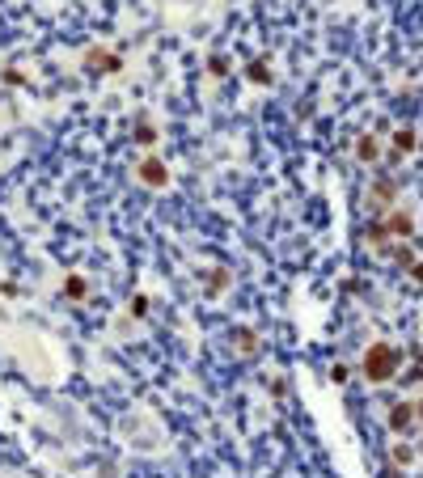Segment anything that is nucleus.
<instances>
[{
	"label": "nucleus",
	"mask_w": 423,
	"mask_h": 478,
	"mask_svg": "<svg viewBox=\"0 0 423 478\" xmlns=\"http://www.w3.org/2000/svg\"><path fill=\"white\" fill-rule=\"evenodd\" d=\"M398 364H402V351H398L394 343H372L364 351V377L368 381H394L398 377Z\"/></svg>",
	"instance_id": "nucleus-1"
},
{
	"label": "nucleus",
	"mask_w": 423,
	"mask_h": 478,
	"mask_svg": "<svg viewBox=\"0 0 423 478\" xmlns=\"http://www.w3.org/2000/svg\"><path fill=\"white\" fill-rule=\"evenodd\" d=\"M415 423H419L415 402H394V407H389V432H394V436H407Z\"/></svg>",
	"instance_id": "nucleus-2"
},
{
	"label": "nucleus",
	"mask_w": 423,
	"mask_h": 478,
	"mask_svg": "<svg viewBox=\"0 0 423 478\" xmlns=\"http://www.w3.org/2000/svg\"><path fill=\"white\" fill-rule=\"evenodd\" d=\"M136 174H140V182H144V187H165V182H169V174H165V165H161L157 157H148Z\"/></svg>",
	"instance_id": "nucleus-3"
},
{
	"label": "nucleus",
	"mask_w": 423,
	"mask_h": 478,
	"mask_svg": "<svg viewBox=\"0 0 423 478\" xmlns=\"http://www.w3.org/2000/svg\"><path fill=\"white\" fill-rule=\"evenodd\" d=\"M411 229H415V224H411L407 212H389V216H385V233H394V237H411Z\"/></svg>",
	"instance_id": "nucleus-4"
},
{
	"label": "nucleus",
	"mask_w": 423,
	"mask_h": 478,
	"mask_svg": "<svg viewBox=\"0 0 423 478\" xmlns=\"http://www.w3.org/2000/svg\"><path fill=\"white\" fill-rule=\"evenodd\" d=\"M356 157H360L364 165H372V161H377V157H381V144H377V136H360V140H356Z\"/></svg>",
	"instance_id": "nucleus-5"
},
{
	"label": "nucleus",
	"mask_w": 423,
	"mask_h": 478,
	"mask_svg": "<svg viewBox=\"0 0 423 478\" xmlns=\"http://www.w3.org/2000/svg\"><path fill=\"white\" fill-rule=\"evenodd\" d=\"M389 199H394V182H377V187H372V195H368V204L377 208V212H385Z\"/></svg>",
	"instance_id": "nucleus-6"
},
{
	"label": "nucleus",
	"mask_w": 423,
	"mask_h": 478,
	"mask_svg": "<svg viewBox=\"0 0 423 478\" xmlns=\"http://www.w3.org/2000/svg\"><path fill=\"white\" fill-rule=\"evenodd\" d=\"M411 148H415V132L411 128H398L394 132V153H411Z\"/></svg>",
	"instance_id": "nucleus-7"
},
{
	"label": "nucleus",
	"mask_w": 423,
	"mask_h": 478,
	"mask_svg": "<svg viewBox=\"0 0 423 478\" xmlns=\"http://www.w3.org/2000/svg\"><path fill=\"white\" fill-rule=\"evenodd\" d=\"M64 292H68V296H85V280H77V275H72V280H64Z\"/></svg>",
	"instance_id": "nucleus-8"
},
{
	"label": "nucleus",
	"mask_w": 423,
	"mask_h": 478,
	"mask_svg": "<svg viewBox=\"0 0 423 478\" xmlns=\"http://www.w3.org/2000/svg\"><path fill=\"white\" fill-rule=\"evenodd\" d=\"M394 462H398V466H411V462H415V453H411L407 444H398V449H394Z\"/></svg>",
	"instance_id": "nucleus-9"
},
{
	"label": "nucleus",
	"mask_w": 423,
	"mask_h": 478,
	"mask_svg": "<svg viewBox=\"0 0 423 478\" xmlns=\"http://www.w3.org/2000/svg\"><path fill=\"white\" fill-rule=\"evenodd\" d=\"M250 81H258V85H267V81H271V77H267V68H263V64H254V68H250Z\"/></svg>",
	"instance_id": "nucleus-10"
},
{
	"label": "nucleus",
	"mask_w": 423,
	"mask_h": 478,
	"mask_svg": "<svg viewBox=\"0 0 423 478\" xmlns=\"http://www.w3.org/2000/svg\"><path fill=\"white\" fill-rule=\"evenodd\" d=\"M212 72H216V77H225V72H229V60H220V56H216V60H212Z\"/></svg>",
	"instance_id": "nucleus-11"
},
{
	"label": "nucleus",
	"mask_w": 423,
	"mask_h": 478,
	"mask_svg": "<svg viewBox=\"0 0 423 478\" xmlns=\"http://www.w3.org/2000/svg\"><path fill=\"white\" fill-rule=\"evenodd\" d=\"M237 339H241V351H254V335H250V331H241Z\"/></svg>",
	"instance_id": "nucleus-12"
},
{
	"label": "nucleus",
	"mask_w": 423,
	"mask_h": 478,
	"mask_svg": "<svg viewBox=\"0 0 423 478\" xmlns=\"http://www.w3.org/2000/svg\"><path fill=\"white\" fill-rule=\"evenodd\" d=\"M411 280H415V288H423V263H415V267H411Z\"/></svg>",
	"instance_id": "nucleus-13"
},
{
	"label": "nucleus",
	"mask_w": 423,
	"mask_h": 478,
	"mask_svg": "<svg viewBox=\"0 0 423 478\" xmlns=\"http://www.w3.org/2000/svg\"><path fill=\"white\" fill-rule=\"evenodd\" d=\"M415 411H419V423H423V402H415Z\"/></svg>",
	"instance_id": "nucleus-14"
}]
</instances>
